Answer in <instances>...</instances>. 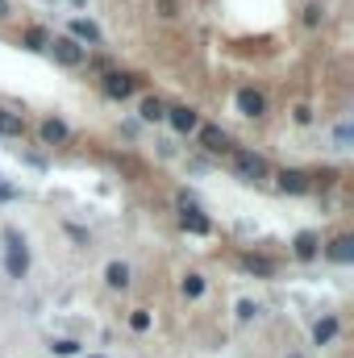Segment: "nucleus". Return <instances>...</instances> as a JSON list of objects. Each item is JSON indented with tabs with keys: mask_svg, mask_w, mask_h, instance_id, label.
Masks as SVG:
<instances>
[{
	"mask_svg": "<svg viewBox=\"0 0 354 358\" xmlns=\"http://www.w3.org/2000/svg\"><path fill=\"white\" fill-rule=\"evenodd\" d=\"M4 271L13 279H21L29 271V250H25V242H21L17 229H4Z\"/></svg>",
	"mask_w": 354,
	"mask_h": 358,
	"instance_id": "nucleus-1",
	"label": "nucleus"
},
{
	"mask_svg": "<svg viewBox=\"0 0 354 358\" xmlns=\"http://www.w3.org/2000/svg\"><path fill=\"white\" fill-rule=\"evenodd\" d=\"M46 50H50L63 67H79V63L88 58V50H83L75 38H50V42H46Z\"/></svg>",
	"mask_w": 354,
	"mask_h": 358,
	"instance_id": "nucleus-2",
	"label": "nucleus"
},
{
	"mask_svg": "<svg viewBox=\"0 0 354 358\" xmlns=\"http://www.w3.org/2000/svg\"><path fill=\"white\" fill-rule=\"evenodd\" d=\"M234 171H238L242 179L259 184V179H267V158H259V154H250V150H234Z\"/></svg>",
	"mask_w": 354,
	"mask_h": 358,
	"instance_id": "nucleus-3",
	"label": "nucleus"
},
{
	"mask_svg": "<svg viewBox=\"0 0 354 358\" xmlns=\"http://www.w3.org/2000/svg\"><path fill=\"white\" fill-rule=\"evenodd\" d=\"M134 88H138V79L125 75V71H108V75H104V96H108V100H125Z\"/></svg>",
	"mask_w": 354,
	"mask_h": 358,
	"instance_id": "nucleus-4",
	"label": "nucleus"
},
{
	"mask_svg": "<svg viewBox=\"0 0 354 358\" xmlns=\"http://www.w3.org/2000/svg\"><path fill=\"white\" fill-rule=\"evenodd\" d=\"M238 113H242V117H263V113H267V100H263V92H255V88H242V92H238Z\"/></svg>",
	"mask_w": 354,
	"mask_h": 358,
	"instance_id": "nucleus-5",
	"label": "nucleus"
},
{
	"mask_svg": "<svg viewBox=\"0 0 354 358\" xmlns=\"http://www.w3.org/2000/svg\"><path fill=\"white\" fill-rule=\"evenodd\" d=\"M167 121H171V129H175V133H192V129L200 125L196 108H188V104H179V108H167Z\"/></svg>",
	"mask_w": 354,
	"mask_h": 358,
	"instance_id": "nucleus-6",
	"label": "nucleus"
},
{
	"mask_svg": "<svg viewBox=\"0 0 354 358\" xmlns=\"http://www.w3.org/2000/svg\"><path fill=\"white\" fill-rule=\"evenodd\" d=\"M200 146H204L209 154H225V150H230V133H225L221 125H204V129H200Z\"/></svg>",
	"mask_w": 354,
	"mask_h": 358,
	"instance_id": "nucleus-7",
	"label": "nucleus"
},
{
	"mask_svg": "<svg viewBox=\"0 0 354 358\" xmlns=\"http://www.w3.org/2000/svg\"><path fill=\"white\" fill-rule=\"evenodd\" d=\"M179 225L188 229V234H209V217L196 209V204H188L184 200V213H179Z\"/></svg>",
	"mask_w": 354,
	"mask_h": 358,
	"instance_id": "nucleus-8",
	"label": "nucleus"
},
{
	"mask_svg": "<svg viewBox=\"0 0 354 358\" xmlns=\"http://www.w3.org/2000/svg\"><path fill=\"white\" fill-rule=\"evenodd\" d=\"M280 192H292V196H300V192H309L313 184H309V175L305 171H280Z\"/></svg>",
	"mask_w": 354,
	"mask_h": 358,
	"instance_id": "nucleus-9",
	"label": "nucleus"
},
{
	"mask_svg": "<svg viewBox=\"0 0 354 358\" xmlns=\"http://www.w3.org/2000/svg\"><path fill=\"white\" fill-rule=\"evenodd\" d=\"M317 246H321V242H317V234H313V229L296 234V259H305V263H309V259H317Z\"/></svg>",
	"mask_w": 354,
	"mask_h": 358,
	"instance_id": "nucleus-10",
	"label": "nucleus"
},
{
	"mask_svg": "<svg viewBox=\"0 0 354 358\" xmlns=\"http://www.w3.org/2000/svg\"><path fill=\"white\" fill-rule=\"evenodd\" d=\"M21 133H25V121H21L17 113L0 108V138H21Z\"/></svg>",
	"mask_w": 354,
	"mask_h": 358,
	"instance_id": "nucleus-11",
	"label": "nucleus"
},
{
	"mask_svg": "<svg viewBox=\"0 0 354 358\" xmlns=\"http://www.w3.org/2000/svg\"><path fill=\"white\" fill-rule=\"evenodd\" d=\"M330 259H334V263H351L354 259V238H346V234L334 238V242H330Z\"/></svg>",
	"mask_w": 354,
	"mask_h": 358,
	"instance_id": "nucleus-12",
	"label": "nucleus"
},
{
	"mask_svg": "<svg viewBox=\"0 0 354 358\" xmlns=\"http://www.w3.org/2000/svg\"><path fill=\"white\" fill-rule=\"evenodd\" d=\"M71 38H75V42H100V29H96L92 21H83V17H75V21H71Z\"/></svg>",
	"mask_w": 354,
	"mask_h": 358,
	"instance_id": "nucleus-13",
	"label": "nucleus"
},
{
	"mask_svg": "<svg viewBox=\"0 0 354 358\" xmlns=\"http://www.w3.org/2000/svg\"><path fill=\"white\" fill-rule=\"evenodd\" d=\"M42 142H46V146L67 142V125H63V121H54V117H50V121H42Z\"/></svg>",
	"mask_w": 354,
	"mask_h": 358,
	"instance_id": "nucleus-14",
	"label": "nucleus"
},
{
	"mask_svg": "<svg viewBox=\"0 0 354 358\" xmlns=\"http://www.w3.org/2000/svg\"><path fill=\"white\" fill-rule=\"evenodd\" d=\"M104 279H108V288H129V267L125 263H108Z\"/></svg>",
	"mask_w": 354,
	"mask_h": 358,
	"instance_id": "nucleus-15",
	"label": "nucleus"
},
{
	"mask_svg": "<svg viewBox=\"0 0 354 358\" xmlns=\"http://www.w3.org/2000/svg\"><path fill=\"white\" fill-rule=\"evenodd\" d=\"M334 334H338V321H334V317H325V321H317L313 342H317V346H325V342H334Z\"/></svg>",
	"mask_w": 354,
	"mask_h": 358,
	"instance_id": "nucleus-16",
	"label": "nucleus"
},
{
	"mask_svg": "<svg viewBox=\"0 0 354 358\" xmlns=\"http://www.w3.org/2000/svg\"><path fill=\"white\" fill-rule=\"evenodd\" d=\"M163 117H167V104L163 100H154V96L142 100V121H163Z\"/></svg>",
	"mask_w": 354,
	"mask_h": 358,
	"instance_id": "nucleus-17",
	"label": "nucleus"
},
{
	"mask_svg": "<svg viewBox=\"0 0 354 358\" xmlns=\"http://www.w3.org/2000/svg\"><path fill=\"white\" fill-rule=\"evenodd\" d=\"M242 263H246V271H255V275H271V271H275L271 259H255V254H246Z\"/></svg>",
	"mask_w": 354,
	"mask_h": 358,
	"instance_id": "nucleus-18",
	"label": "nucleus"
},
{
	"mask_svg": "<svg viewBox=\"0 0 354 358\" xmlns=\"http://www.w3.org/2000/svg\"><path fill=\"white\" fill-rule=\"evenodd\" d=\"M46 42H50V38H46V29H38V25L25 33V46H29V50H46Z\"/></svg>",
	"mask_w": 354,
	"mask_h": 358,
	"instance_id": "nucleus-19",
	"label": "nucleus"
},
{
	"mask_svg": "<svg viewBox=\"0 0 354 358\" xmlns=\"http://www.w3.org/2000/svg\"><path fill=\"white\" fill-rule=\"evenodd\" d=\"M184 296H192V300L204 296V279H200V275H188V279H184Z\"/></svg>",
	"mask_w": 354,
	"mask_h": 358,
	"instance_id": "nucleus-20",
	"label": "nucleus"
},
{
	"mask_svg": "<svg viewBox=\"0 0 354 358\" xmlns=\"http://www.w3.org/2000/svg\"><path fill=\"white\" fill-rule=\"evenodd\" d=\"M129 329H138V334H146V329H150V313H146V309H138V313L129 317Z\"/></svg>",
	"mask_w": 354,
	"mask_h": 358,
	"instance_id": "nucleus-21",
	"label": "nucleus"
},
{
	"mask_svg": "<svg viewBox=\"0 0 354 358\" xmlns=\"http://www.w3.org/2000/svg\"><path fill=\"white\" fill-rule=\"evenodd\" d=\"M50 350H54V355H63V358H71L75 350H79V346H75V342H54Z\"/></svg>",
	"mask_w": 354,
	"mask_h": 358,
	"instance_id": "nucleus-22",
	"label": "nucleus"
},
{
	"mask_svg": "<svg viewBox=\"0 0 354 358\" xmlns=\"http://www.w3.org/2000/svg\"><path fill=\"white\" fill-rule=\"evenodd\" d=\"M317 21H321V4H309L305 8V25H317Z\"/></svg>",
	"mask_w": 354,
	"mask_h": 358,
	"instance_id": "nucleus-23",
	"label": "nucleus"
},
{
	"mask_svg": "<svg viewBox=\"0 0 354 358\" xmlns=\"http://www.w3.org/2000/svg\"><path fill=\"white\" fill-rule=\"evenodd\" d=\"M255 313H259V309H255V304H250V300H242V304H238V317H242V321H250V317H255Z\"/></svg>",
	"mask_w": 354,
	"mask_h": 358,
	"instance_id": "nucleus-24",
	"label": "nucleus"
},
{
	"mask_svg": "<svg viewBox=\"0 0 354 358\" xmlns=\"http://www.w3.org/2000/svg\"><path fill=\"white\" fill-rule=\"evenodd\" d=\"M17 196H21V192H17L13 184H4V179H0V200H17Z\"/></svg>",
	"mask_w": 354,
	"mask_h": 358,
	"instance_id": "nucleus-25",
	"label": "nucleus"
},
{
	"mask_svg": "<svg viewBox=\"0 0 354 358\" xmlns=\"http://www.w3.org/2000/svg\"><path fill=\"white\" fill-rule=\"evenodd\" d=\"M0 17H8V0H0Z\"/></svg>",
	"mask_w": 354,
	"mask_h": 358,
	"instance_id": "nucleus-26",
	"label": "nucleus"
}]
</instances>
